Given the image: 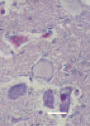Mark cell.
Returning <instances> with one entry per match:
<instances>
[{"label":"cell","mask_w":90,"mask_h":126,"mask_svg":"<svg viewBox=\"0 0 90 126\" xmlns=\"http://www.w3.org/2000/svg\"><path fill=\"white\" fill-rule=\"evenodd\" d=\"M71 92H72V88L71 89L70 88V89H66V92H62L60 94V99L62 101L60 105L61 111L65 112L68 111Z\"/></svg>","instance_id":"obj_1"},{"label":"cell","mask_w":90,"mask_h":126,"mask_svg":"<svg viewBox=\"0 0 90 126\" xmlns=\"http://www.w3.org/2000/svg\"><path fill=\"white\" fill-rule=\"evenodd\" d=\"M44 103L46 106L49 107H53V93L52 91H47L45 94H44Z\"/></svg>","instance_id":"obj_2"},{"label":"cell","mask_w":90,"mask_h":126,"mask_svg":"<svg viewBox=\"0 0 90 126\" xmlns=\"http://www.w3.org/2000/svg\"><path fill=\"white\" fill-rule=\"evenodd\" d=\"M28 38L25 36H13L11 39V41L15 46L18 47L22 43L26 41Z\"/></svg>","instance_id":"obj_3"}]
</instances>
